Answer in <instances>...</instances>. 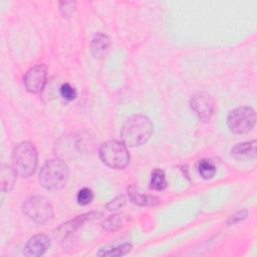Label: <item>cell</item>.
Here are the masks:
<instances>
[{"instance_id": "cell-10", "label": "cell", "mask_w": 257, "mask_h": 257, "mask_svg": "<svg viewBox=\"0 0 257 257\" xmlns=\"http://www.w3.org/2000/svg\"><path fill=\"white\" fill-rule=\"evenodd\" d=\"M50 247V238L45 234L32 236L26 243L23 254L27 257H38L43 255Z\"/></svg>"}, {"instance_id": "cell-15", "label": "cell", "mask_w": 257, "mask_h": 257, "mask_svg": "<svg viewBox=\"0 0 257 257\" xmlns=\"http://www.w3.org/2000/svg\"><path fill=\"white\" fill-rule=\"evenodd\" d=\"M168 186L165 173L161 169H155L152 173V178L150 182V188L156 191H162Z\"/></svg>"}, {"instance_id": "cell-19", "label": "cell", "mask_w": 257, "mask_h": 257, "mask_svg": "<svg viewBox=\"0 0 257 257\" xmlns=\"http://www.w3.org/2000/svg\"><path fill=\"white\" fill-rule=\"evenodd\" d=\"M92 199H93L92 191L90 189H88V188H82L77 193L76 200H77V203L79 205L85 206V205L89 204L92 201Z\"/></svg>"}, {"instance_id": "cell-22", "label": "cell", "mask_w": 257, "mask_h": 257, "mask_svg": "<svg viewBox=\"0 0 257 257\" xmlns=\"http://www.w3.org/2000/svg\"><path fill=\"white\" fill-rule=\"evenodd\" d=\"M247 214H248V212H247L246 209L241 210V211H238V212H236L234 215H232V216L229 217V219H228V221H227V224H228V225L236 224V223H238V222L244 220V219L247 217Z\"/></svg>"}, {"instance_id": "cell-4", "label": "cell", "mask_w": 257, "mask_h": 257, "mask_svg": "<svg viewBox=\"0 0 257 257\" xmlns=\"http://www.w3.org/2000/svg\"><path fill=\"white\" fill-rule=\"evenodd\" d=\"M99 158L104 165L112 169H123L130 163V153L122 142L110 140L99 149Z\"/></svg>"}, {"instance_id": "cell-23", "label": "cell", "mask_w": 257, "mask_h": 257, "mask_svg": "<svg viewBox=\"0 0 257 257\" xmlns=\"http://www.w3.org/2000/svg\"><path fill=\"white\" fill-rule=\"evenodd\" d=\"M74 5H75V3H73V2H61L60 10L62 11L63 15H65V16L70 15L74 10Z\"/></svg>"}, {"instance_id": "cell-18", "label": "cell", "mask_w": 257, "mask_h": 257, "mask_svg": "<svg viewBox=\"0 0 257 257\" xmlns=\"http://www.w3.org/2000/svg\"><path fill=\"white\" fill-rule=\"evenodd\" d=\"M124 222H125V218L123 216L115 214L103 221L102 228L105 229L106 231H114L120 228L121 226H123Z\"/></svg>"}, {"instance_id": "cell-5", "label": "cell", "mask_w": 257, "mask_h": 257, "mask_svg": "<svg viewBox=\"0 0 257 257\" xmlns=\"http://www.w3.org/2000/svg\"><path fill=\"white\" fill-rule=\"evenodd\" d=\"M24 214L37 224H44L53 216L50 202L42 196H32L23 204Z\"/></svg>"}, {"instance_id": "cell-17", "label": "cell", "mask_w": 257, "mask_h": 257, "mask_svg": "<svg viewBox=\"0 0 257 257\" xmlns=\"http://www.w3.org/2000/svg\"><path fill=\"white\" fill-rule=\"evenodd\" d=\"M198 171H199V174L201 175L202 178L211 179L216 174V167H215V165L213 164V162L211 160L203 159L199 163Z\"/></svg>"}, {"instance_id": "cell-1", "label": "cell", "mask_w": 257, "mask_h": 257, "mask_svg": "<svg viewBox=\"0 0 257 257\" xmlns=\"http://www.w3.org/2000/svg\"><path fill=\"white\" fill-rule=\"evenodd\" d=\"M153 134V122L143 114L130 116L121 126L120 139L126 147H139L146 144Z\"/></svg>"}, {"instance_id": "cell-6", "label": "cell", "mask_w": 257, "mask_h": 257, "mask_svg": "<svg viewBox=\"0 0 257 257\" xmlns=\"http://www.w3.org/2000/svg\"><path fill=\"white\" fill-rule=\"evenodd\" d=\"M256 122V114L250 106H240L233 109L228 117L227 124L234 134H246L250 132Z\"/></svg>"}, {"instance_id": "cell-21", "label": "cell", "mask_w": 257, "mask_h": 257, "mask_svg": "<svg viewBox=\"0 0 257 257\" xmlns=\"http://www.w3.org/2000/svg\"><path fill=\"white\" fill-rule=\"evenodd\" d=\"M125 201H126V199L124 196H118L106 204V209L109 211L117 210L125 204Z\"/></svg>"}, {"instance_id": "cell-9", "label": "cell", "mask_w": 257, "mask_h": 257, "mask_svg": "<svg viewBox=\"0 0 257 257\" xmlns=\"http://www.w3.org/2000/svg\"><path fill=\"white\" fill-rule=\"evenodd\" d=\"M102 214L99 212H89V213H85L80 216H77L73 220H70L66 223L61 224L55 231V237H57L59 239H65L67 236H69L75 230L79 229L87 221L98 218Z\"/></svg>"}, {"instance_id": "cell-12", "label": "cell", "mask_w": 257, "mask_h": 257, "mask_svg": "<svg viewBox=\"0 0 257 257\" xmlns=\"http://www.w3.org/2000/svg\"><path fill=\"white\" fill-rule=\"evenodd\" d=\"M17 173L13 166L3 164L0 172V186L2 192H9L13 189L16 182Z\"/></svg>"}, {"instance_id": "cell-11", "label": "cell", "mask_w": 257, "mask_h": 257, "mask_svg": "<svg viewBox=\"0 0 257 257\" xmlns=\"http://www.w3.org/2000/svg\"><path fill=\"white\" fill-rule=\"evenodd\" d=\"M109 46V38L102 33H97L91 40L90 53L93 58H103L107 54Z\"/></svg>"}, {"instance_id": "cell-20", "label": "cell", "mask_w": 257, "mask_h": 257, "mask_svg": "<svg viewBox=\"0 0 257 257\" xmlns=\"http://www.w3.org/2000/svg\"><path fill=\"white\" fill-rule=\"evenodd\" d=\"M60 94L63 98L67 100H72L76 96V91L69 83H64L60 87Z\"/></svg>"}, {"instance_id": "cell-8", "label": "cell", "mask_w": 257, "mask_h": 257, "mask_svg": "<svg viewBox=\"0 0 257 257\" xmlns=\"http://www.w3.org/2000/svg\"><path fill=\"white\" fill-rule=\"evenodd\" d=\"M47 67L44 64H37L31 67L24 75V85L31 93L40 92L46 83Z\"/></svg>"}, {"instance_id": "cell-14", "label": "cell", "mask_w": 257, "mask_h": 257, "mask_svg": "<svg viewBox=\"0 0 257 257\" xmlns=\"http://www.w3.org/2000/svg\"><path fill=\"white\" fill-rule=\"evenodd\" d=\"M231 154L233 157L241 159V158H253L256 155V141L245 142L242 144H238L232 148Z\"/></svg>"}, {"instance_id": "cell-7", "label": "cell", "mask_w": 257, "mask_h": 257, "mask_svg": "<svg viewBox=\"0 0 257 257\" xmlns=\"http://www.w3.org/2000/svg\"><path fill=\"white\" fill-rule=\"evenodd\" d=\"M190 105L192 110L202 121L210 120L214 113V99L207 92H198L194 94L190 100Z\"/></svg>"}, {"instance_id": "cell-13", "label": "cell", "mask_w": 257, "mask_h": 257, "mask_svg": "<svg viewBox=\"0 0 257 257\" xmlns=\"http://www.w3.org/2000/svg\"><path fill=\"white\" fill-rule=\"evenodd\" d=\"M127 192H128L131 201L134 204H137L139 206H155V205L159 204V202H160V199L158 197L143 194V193L139 192V190L137 188H135L134 186L130 187L127 189Z\"/></svg>"}, {"instance_id": "cell-2", "label": "cell", "mask_w": 257, "mask_h": 257, "mask_svg": "<svg viewBox=\"0 0 257 257\" xmlns=\"http://www.w3.org/2000/svg\"><path fill=\"white\" fill-rule=\"evenodd\" d=\"M69 177V168L61 159H51L42 166L39 173V183L47 191H57L63 188Z\"/></svg>"}, {"instance_id": "cell-16", "label": "cell", "mask_w": 257, "mask_h": 257, "mask_svg": "<svg viewBox=\"0 0 257 257\" xmlns=\"http://www.w3.org/2000/svg\"><path fill=\"white\" fill-rule=\"evenodd\" d=\"M132 250V245L128 243H124L121 245H118L116 247H110V248H103L101 249L97 255L99 256H122L126 255Z\"/></svg>"}, {"instance_id": "cell-3", "label": "cell", "mask_w": 257, "mask_h": 257, "mask_svg": "<svg viewBox=\"0 0 257 257\" xmlns=\"http://www.w3.org/2000/svg\"><path fill=\"white\" fill-rule=\"evenodd\" d=\"M37 161V151L30 142L18 144L12 152V166L21 177L31 176L36 170Z\"/></svg>"}]
</instances>
